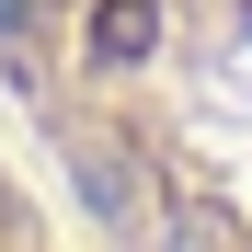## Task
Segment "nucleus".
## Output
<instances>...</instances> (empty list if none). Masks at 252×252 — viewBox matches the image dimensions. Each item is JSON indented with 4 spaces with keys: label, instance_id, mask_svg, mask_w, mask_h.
<instances>
[{
    "label": "nucleus",
    "instance_id": "nucleus-1",
    "mask_svg": "<svg viewBox=\"0 0 252 252\" xmlns=\"http://www.w3.org/2000/svg\"><path fill=\"white\" fill-rule=\"evenodd\" d=\"M80 184H92V206H103V218H138V172H126V160L80 149Z\"/></svg>",
    "mask_w": 252,
    "mask_h": 252
}]
</instances>
